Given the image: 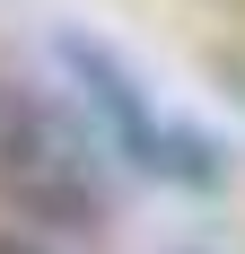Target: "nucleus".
<instances>
[{
	"mask_svg": "<svg viewBox=\"0 0 245 254\" xmlns=\"http://www.w3.org/2000/svg\"><path fill=\"white\" fill-rule=\"evenodd\" d=\"M0 202L61 237H97L114 219V149L97 114L26 88L18 70H0Z\"/></svg>",
	"mask_w": 245,
	"mask_h": 254,
	"instance_id": "1",
	"label": "nucleus"
},
{
	"mask_svg": "<svg viewBox=\"0 0 245 254\" xmlns=\"http://www.w3.org/2000/svg\"><path fill=\"white\" fill-rule=\"evenodd\" d=\"M53 62H61L70 97L97 114L105 149H114L131 176L167 184V193H228V149H219L201 123L167 114V105L140 88V70H131V62H122L105 35H79V26H61V35H53Z\"/></svg>",
	"mask_w": 245,
	"mask_h": 254,
	"instance_id": "2",
	"label": "nucleus"
},
{
	"mask_svg": "<svg viewBox=\"0 0 245 254\" xmlns=\"http://www.w3.org/2000/svg\"><path fill=\"white\" fill-rule=\"evenodd\" d=\"M219 88H228V97L245 105V62H237V53H228V62H219Z\"/></svg>",
	"mask_w": 245,
	"mask_h": 254,
	"instance_id": "3",
	"label": "nucleus"
},
{
	"mask_svg": "<svg viewBox=\"0 0 245 254\" xmlns=\"http://www.w3.org/2000/svg\"><path fill=\"white\" fill-rule=\"evenodd\" d=\"M0 254H44V246H26V237H0Z\"/></svg>",
	"mask_w": 245,
	"mask_h": 254,
	"instance_id": "4",
	"label": "nucleus"
}]
</instances>
